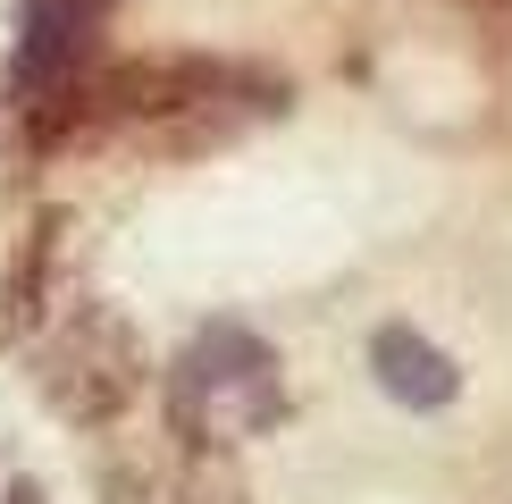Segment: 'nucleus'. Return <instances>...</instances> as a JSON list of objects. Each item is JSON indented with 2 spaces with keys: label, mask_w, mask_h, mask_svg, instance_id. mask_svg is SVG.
Wrapping results in <instances>:
<instances>
[{
  "label": "nucleus",
  "mask_w": 512,
  "mask_h": 504,
  "mask_svg": "<svg viewBox=\"0 0 512 504\" xmlns=\"http://www.w3.org/2000/svg\"><path fill=\"white\" fill-rule=\"evenodd\" d=\"M286 420V378H277L269 336H252L236 320L202 328L168 370V429L177 446H236Z\"/></svg>",
  "instance_id": "nucleus-1"
},
{
  "label": "nucleus",
  "mask_w": 512,
  "mask_h": 504,
  "mask_svg": "<svg viewBox=\"0 0 512 504\" xmlns=\"http://www.w3.org/2000/svg\"><path fill=\"white\" fill-rule=\"evenodd\" d=\"M143 378H152L143 336H135V320L110 311V303L59 311L51 336L34 345V395L68 420V429H110V420L143 395Z\"/></svg>",
  "instance_id": "nucleus-2"
},
{
  "label": "nucleus",
  "mask_w": 512,
  "mask_h": 504,
  "mask_svg": "<svg viewBox=\"0 0 512 504\" xmlns=\"http://www.w3.org/2000/svg\"><path fill=\"white\" fill-rule=\"evenodd\" d=\"M118 0H26L17 17V59H9V101L17 110H51L84 84V59H93V34Z\"/></svg>",
  "instance_id": "nucleus-3"
},
{
  "label": "nucleus",
  "mask_w": 512,
  "mask_h": 504,
  "mask_svg": "<svg viewBox=\"0 0 512 504\" xmlns=\"http://www.w3.org/2000/svg\"><path fill=\"white\" fill-rule=\"evenodd\" d=\"M68 210H34L26 236L9 252V278H0V336L9 345H34L42 320H51V286H59V261H68Z\"/></svg>",
  "instance_id": "nucleus-4"
},
{
  "label": "nucleus",
  "mask_w": 512,
  "mask_h": 504,
  "mask_svg": "<svg viewBox=\"0 0 512 504\" xmlns=\"http://www.w3.org/2000/svg\"><path fill=\"white\" fill-rule=\"evenodd\" d=\"M370 378L395 395V404H412V412H445L462 395V370H454V353H437L420 328H403L387 320L370 336Z\"/></svg>",
  "instance_id": "nucleus-5"
},
{
  "label": "nucleus",
  "mask_w": 512,
  "mask_h": 504,
  "mask_svg": "<svg viewBox=\"0 0 512 504\" xmlns=\"http://www.w3.org/2000/svg\"><path fill=\"white\" fill-rule=\"evenodd\" d=\"M0 504H51V496H42L34 479H9V488H0Z\"/></svg>",
  "instance_id": "nucleus-6"
}]
</instances>
